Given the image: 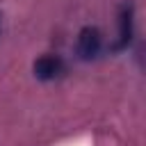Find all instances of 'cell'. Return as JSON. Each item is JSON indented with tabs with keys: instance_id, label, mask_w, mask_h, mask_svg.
<instances>
[{
	"instance_id": "obj_3",
	"label": "cell",
	"mask_w": 146,
	"mask_h": 146,
	"mask_svg": "<svg viewBox=\"0 0 146 146\" xmlns=\"http://www.w3.org/2000/svg\"><path fill=\"white\" fill-rule=\"evenodd\" d=\"M130 39H132V9H130L128 5H123L121 16H119V39H116V43L112 46V50L125 48V46L130 43Z\"/></svg>"
},
{
	"instance_id": "obj_1",
	"label": "cell",
	"mask_w": 146,
	"mask_h": 146,
	"mask_svg": "<svg viewBox=\"0 0 146 146\" xmlns=\"http://www.w3.org/2000/svg\"><path fill=\"white\" fill-rule=\"evenodd\" d=\"M100 46H103V36H100V30H98V27L87 25V27L80 30L78 43H75V50H78L80 59H94V57L98 55Z\"/></svg>"
},
{
	"instance_id": "obj_2",
	"label": "cell",
	"mask_w": 146,
	"mask_h": 146,
	"mask_svg": "<svg viewBox=\"0 0 146 146\" xmlns=\"http://www.w3.org/2000/svg\"><path fill=\"white\" fill-rule=\"evenodd\" d=\"M64 71V64L57 55H41L34 62V75L39 80H55Z\"/></svg>"
}]
</instances>
